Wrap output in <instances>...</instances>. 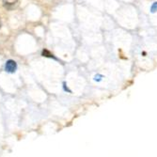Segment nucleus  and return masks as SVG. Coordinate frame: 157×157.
I'll list each match as a JSON object with an SVG mask.
<instances>
[{"label":"nucleus","mask_w":157,"mask_h":157,"mask_svg":"<svg viewBox=\"0 0 157 157\" xmlns=\"http://www.w3.org/2000/svg\"><path fill=\"white\" fill-rule=\"evenodd\" d=\"M5 70L7 73H10V74H13L16 72L17 70V63L14 61V60H8L6 62V65H5Z\"/></svg>","instance_id":"nucleus-1"},{"label":"nucleus","mask_w":157,"mask_h":157,"mask_svg":"<svg viewBox=\"0 0 157 157\" xmlns=\"http://www.w3.org/2000/svg\"><path fill=\"white\" fill-rule=\"evenodd\" d=\"M41 55L44 56H46V58H50V59H55V56H53V54H51L48 50H44L41 53Z\"/></svg>","instance_id":"nucleus-3"},{"label":"nucleus","mask_w":157,"mask_h":157,"mask_svg":"<svg viewBox=\"0 0 157 157\" xmlns=\"http://www.w3.org/2000/svg\"><path fill=\"white\" fill-rule=\"evenodd\" d=\"M1 26H2V24H1V19H0V28H1Z\"/></svg>","instance_id":"nucleus-4"},{"label":"nucleus","mask_w":157,"mask_h":157,"mask_svg":"<svg viewBox=\"0 0 157 157\" xmlns=\"http://www.w3.org/2000/svg\"><path fill=\"white\" fill-rule=\"evenodd\" d=\"M19 4V0H3V6L8 10H12Z\"/></svg>","instance_id":"nucleus-2"}]
</instances>
